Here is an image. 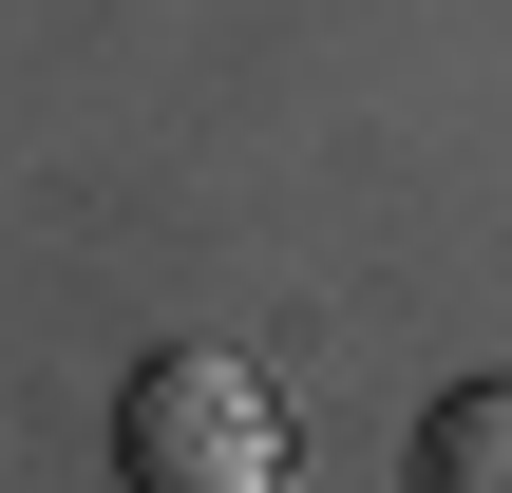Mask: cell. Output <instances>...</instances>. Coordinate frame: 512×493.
<instances>
[{
    "label": "cell",
    "mask_w": 512,
    "mask_h": 493,
    "mask_svg": "<svg viewBox=\"0 0 512 493\" xmlns=\"http://www.w3.org/2000/svg\"><path fill=\"white\" fill-rule=\"evenodd\" d=\"M114 475L133 493H266L285 475V399H266L228 342H152L133 399H114Z\"/></svg>",
    "instance_id": "6da1fadb"
},
{
    "label": "cell",
    "mask_w": 512,
    "mask_h": 493,
    "mask_svg": "<svg viewBox=\"0 0 512 493\" xmlns=\"http://www.w3.org/2000/svg\"><path fill=\"white\" fill-rule=\"evenodd\" d=\"M399 493H512V380L437 399V418H418V456H399Z\"/></svg>",
    "instance_id": "7a4b0ae2"
}]
</instances>
